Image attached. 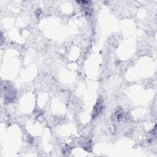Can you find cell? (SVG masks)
I'll return each mask as SVG.
<instances>
[{
  "instance_id": "6da1fadb",
  "label": "cell",
  "mask_w": 157,
  "mask_h": 157,
  "mask_svg": "<svg viewBox=\"0 0 157 157\" xmlns=\"http://www.w3.org/2000/svg\"><path fill=\"white\" fill-rule=\"evenodd\" d=\"M101 107H102L101 103L100 101H99L94 107V111L93 112V118L95 117V116H96L97 114H99V112H100L101 111V109H102Z\"/></svg>"
}]
</instances>
